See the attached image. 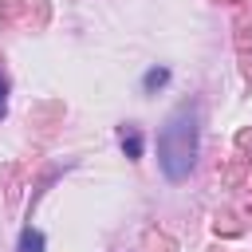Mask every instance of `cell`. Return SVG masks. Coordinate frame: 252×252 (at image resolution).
<instances>
[{"instance_id": "cell-1", "label": "cell", "mask_w": 252, "mask_h": 252, "mask_svg": "<svg viewBox=\"0 0 252 252\" xmlns=\"http://www.w3.org/2000/svg\"><path fill=\"white\" fill-rule=\"evenodd\" d=\"M197 122H201L197 106H177L165 118L161 134H158V165H161V173L169 181H181L193 169V158H197Z\"/></svg>"}, {"instance_id": "cell-2", "label": "cell", "mask_w": 252, "mask_h": 252, "mask_svg": "<svg viewBox=\"0 0 252 252\" xmlns=\"http://www.w3.org/2000/svg\"><path fill=\"white\" fill-rule=\"evenodd\" d=\"M142 146H146L142 134H138L134 126H126V130H122V150H126V158H142Z\"/></svg>"}, {"instance_id": "cell-3", "label": "cell", "mask_w": 252, "mask_h": 252, "mask_svg": "<svg viewBox=\"0 0 252 252\" xmlns=\"http://www.w3.org/2000/svg\"><path fill=\"white\" fill-rule=\"evenodd\" d=\"M20 252H43V232L39 228H24L20 232Z\"/></svg>"}, {"instance_id": "cell-4", "label": "cell", "mask_w": 252, "mask_h": 252, "mask_svg": "<svg viewBox=\"0 0 252 252\" xmlns=\"http://www.w3.org/2000/svg\"><path fill=\"white\" fill-rule=\"evenodd\" d=\"M161 83H169V71H165V67L146 71V91H154V87H161Z\"/></svg>"}, {"instance_id": "cell-5", "label": "cell", "mask_w": 252, "mask_h": 252, "mask_svg": "<svg viewBox=\"0 0 252 252\" xmlns=\"http://www.w3.org/2000/svg\"><path fill=\"white\" fill-rule=\"evenodd\" d=\"M4 110H8V79L0 75V118H4Z\"/></svg>"}]
</instances>
